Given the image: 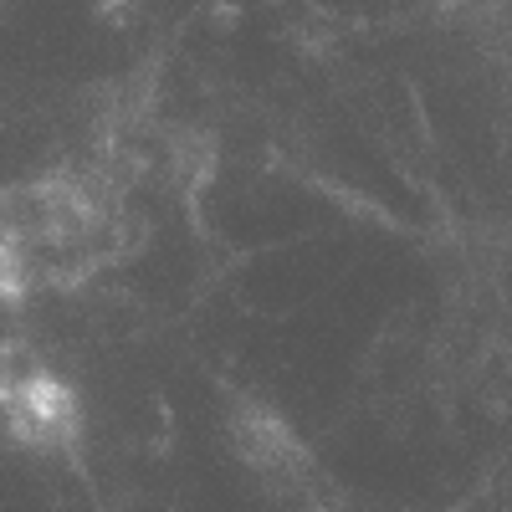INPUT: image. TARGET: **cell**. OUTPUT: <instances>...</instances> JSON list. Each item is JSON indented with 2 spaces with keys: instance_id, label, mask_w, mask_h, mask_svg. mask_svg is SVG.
Returning <instances> with one entry per match:
<instances>
[{
  "instance_id": "cell-3",
  "label": "cell",
  "mask_w": 512,
  "mask_h": 512,
  "mask_svg": "<svg viewBox=\"0 0 512 512\" xmlns=\"http://www.w3.org/2000/svg\"><path fill=\"white\" fill-rule=\"evenodd\" d=\"M0 410H6L11 431L31 446H57L72 431V400H67L62 384L47 379L41 369L0 384Z\"/></svg>"
},
{
  "instance_id": "cell-1",
  "label": "cell",
  "mask_w": 512,
  "mask_h": 512,
  "mask_svg": "<svg viewBox=\"0 0 512 512\" xmlns=\"http://www.w3.org/2000/svg\"><path fill=\"white\" fill-rule=\"evenodd\" d=\"M118 246V205L72 175L31 180L0 195V292L72 287Z\"/></svg>"
},
{
  "instance_id": "cell-2",
  "label": "cell",
  "mask_w": 512,
  "mask_h": 512,
  "mask_svg": "<svg viewBox=\"0 0 512 512\" xmlns=\"http://www.w3.org/2000/svg\"><path fill=\"white\" fill-rule=\"evenodd\" d=\"M231 425H236L241 461H246L262 482H272V487H297V482L308 477V451L297 446V436L287 431L272 410H262V405H236V410H231Z\"/></svg>"
}]
</instances>
